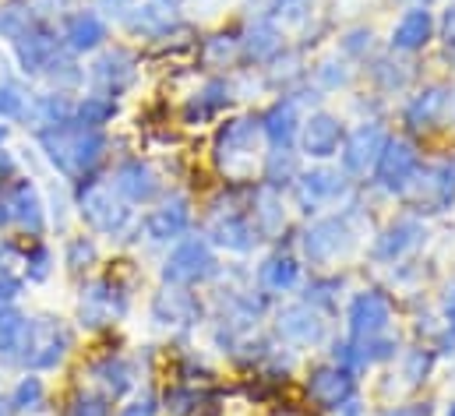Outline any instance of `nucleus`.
<instances>
[{"label":"nucleus","mask_w":455,"mask_h":416,"mask_svg":"<svg viewBox=\"0 0 455 416\" xmlns=\"http://www.w3.org/2000/svg\"><path fill=\"white\" fill-rule=\"evenodd\" d=\"M7 198L11 208V226L32 233V236H43L46 229V205H43V195L32 180H14L7 191H0Z\"/></svg>","instance_id":"nucleus-19"},{"label":"nucleus","mask_w":455,"mask_h":416,"mask_svg":"<svg viewBox=\"0 0 455 416\" xmlns=\"http://www.w3.org/2000/svg\"><path fill=\"white\" fill-rule=\"evenodd\" d=\"M4 138H7V127H4V124H0V145H4Z\"/></svg>","instance_id":"nucleus-61"},{"label":"nucleus","mask_w":455,"mask_h":416,"mask_svg":"<svg viewBox=\"0 0 455 416\" xmlns=\"http://www.w3.org/2000/svg\"><path fill=\"white\" fill-rule=\"evenodd\" d=\"M342 141H346V127H342V120L336 116V113L318 109V113L304 116V124H300V138H297V145H300L304 156L325 163V159L339 156Z\"/></svg>","instance_id":"nucleus-14"},{"label":"nucleus","mask_w":455,"mask_h":416,"mask_svg":"<svg viewBox=\"0 0 455 416\" xmlns=\"http://www.w3.org/2000/svg\"><path fill=\"white\" fill-rule=\"evenodd\" d=\"M420 170V152H417V145L410 141V138H388L385 141V152H381V159H378V166H374V173H378V184L385 188V191H403L406 184H410V177Z\"/></svg>","instance_id":"nucleus-16"},{"label":"nucleus","mask_w":455,"mask_h":416,"mask_svg":"<svg viewBox=\"0 0 455 416\" xmlns=\"http://www.w3.org/2000/svg\"><path fill=\"white\" fill-rule=\"evenodd\" d=\"M25 324L28 317L14 308H0V356L18 360L21 353V339H25Z\"/></svg>","instance_id":"nucleus-36"},{"label":"nucleus","mask_w":455,"mask_h":416,"mask_svg":"<svg viewBox=\"0 0 455 416\" xmlns=\"http://www.w3.org/2000/svg\"><path fill=\"white\" fill-rule=\"evenodd\" d=\"M134 78H138V64H134V57L124 46L103 50L92 60V68H89V82L96 85L100 96H110V100H116L120 92H127L134 85Z\"/></svg>","instance_id":"nucleus-15"},{"label":"nucleus","mask_w":455,"mask_h":416,"mask_svg":"<svg viewBox=\"0 0 455 416\" xmlns=\"http://www.w3.org/2000/svg\"><path fill=\"white\" fill-rule=\"evenodd\" d=\"M14 50H18V64H21L25 75H43L46 64L60 53V39H57L53 28H46L43 21H36V25L14 43Z\"/></svg>","instance_id":"nucleus-23"},{"label":"nucleus","mask_w":455,"mask_h":416,"mask_svg":"<svg viewBox=\"0 0 455 416\" xmlns=\"http://www.w3.org/2000/svg\"><path fill=\"white\" fill-rule=\"evenodd\" d=\"M127 32L141 36V39H166L177 25H180V14L173 11V4H163V0H152V4H138L127 18H124Z\"/></svg>","instance_id":"nucleus-26"},{"label":"nucleus","mask_w":455,"mask_h":416,"mask_svg":"<svg viewBox=\"0 0 455 416\" xmlns=\"http://www.w3.org/2000/svg\"><path fill=\"white\" fill-rule=\"evenodd\" d=\"M32 25H36V11H32V7H25V4H7V7H0V39L18 43Z\"/></svg>","instance_id":"nucleus-40"},{"label":"nucleus","mask_w":455,"mask_h":416,"mask_svg":"<svg viewBox=\"0 0 455 416\" xmlns=\"http://www.w3.org/2000/svg\"><path fill=\"white\" fill-rule=\"evenodd\" d=\"M50 272H53V254H50V247L32 244V247L25 251V279H32V283H46Z\"/></svg>","instance_id":"nucleus-46"},{"label":"nucleus","mask_w":455,"mask_h":416,"mask_svg":"<svg viewBox=\"0 0 455 416\" xmlns=\"http://www.w3.org/2000/svg\"><path fill=\"white\" fill-rule=\"evenodd\" d=\"M251 222H254V229H258L261 236H275V233H283V226H286V208H283V195H279L275 188L261 184V188L254 191Z\"/></svg>","instance_id":"nucleus-31"},{"label":"nucleus","mask_w":455,"mask_h":416,"mask_svg":"<svg viewBox=\"0 0 455 416\" xmlns=\"http://www.w3.org/2000/svg\"><path fill=\"white\" fill-rule=\"evenodd\" d=\"M385 141H388V131L378 124V120H363L346 141H342V166L349 177H367L374 173L381 152H385Z\"/></svg>","instance_id":"nucleus-9"},{"label":"nucleus","mask_w":455,"mask_h":416,"mask_svg":"<svg viewBox=\"0 0 455 416\" xmlns=\"http://www.w3.org/2000/svg\"><path fill=\"white\" fill-rule=\"evenodd\" d=\"M188 229H191V205H188V198H170V202H163V205L152 208L145 215V233L156 244L180 240Z\"/></svg>","instance_id":"nucleus-24"},{"label":"nucleus","mask_w":455,"mask_h":416,"mask_svg":"<svg viewBox=\"0 0 455 416\" xmlns=\"http://www.w3.org/2000/svg\"><path fill=\"white\" fill-rule=\"evenodd\" d=\"M293 191H297V202L304 212H318L322 205L342 202L346 191H349V180H346V173L332 170V166H315V170L297 173Z\"/></svg>","instance_id":"nucleus-11"},{"label":"nucleus","mask_w":455,"mask_h":416,"mask_svg":"<svg viewBox=\"0 0 455 416\" xmlns=\"http://www.w3.org/2000/svg\"><path fill=\"white\" fill-rule=\"evenodd\" d=\"M399 195L420 212H449L455 205V163L442 159L420 166Z\"/></svg>","instance_id":"nucleus-7"},{"label":"nucleus","mask_w":455,"mask_h":416,"mask_svg":"<svg viewBox=\"0 0 455 416\" xmlns=\"http://www.w3.org/2000/svg\"><path fill=\"white\" fill-rule=\"evenodd\" d=\"M96 261H100V247H96L92 236H71V240H68V247H64V265H68L75 276L89 272Z\"/></svg>","instance_id":"nucleus-41"},{"label":"nucleus","mask_w":455,"mask_h":416,"mask_svg":"<svg viewBox=\"0 0 455 416\" xmlns=\"http://www.w3.org/2000/svg\"><path fill=\"white\" fill-rule=\"evenodd\" d=\"M307 399L318 410H342L353 396H356V381L349 371H342L339 364H322L307 374Z\"/></svg>","instance_id":"nucleus-17"},{"label":"nucleus","mask_w":455,"mask_h":416,"mask_svg":"<svg viewBox=\"0 0 455 416\" xmlns=\"http://www.w3.org/2000/svg\"><path fill=\"white\" fill-rule=\"evenodd\" d=\"M21 120L28 127H36V131H46V127L75 120V103L64 92H39V96H28Z\"/></svg>","instance_id":"nucleus-30"},{"label":"nucleus","mask_w":455,"mask_h":416,"mask_svg":"<svg viewBox=\"0 0 455 416\" xmlns=\"http://www.w3.org/2000/svg\"><path fill=\"white\" fill-rule=\"evenodd\" d=\"M78 215L85 219V226L92 233H103V236H120L127 226H131V208L127 202L116 195V188L110 180H85L82 195H78Z\"/></svg>","instance_id":"nucleus-4"},{"label":"nucleus","mask_w":455,"mask_h":416,"mask_svg":"<svg viewBox=\"0 0 455 416\" xmlns=\"http://www.w3.org/2000/svg\"><path fill=\"white\" fill-rule=\"evenodd\" d=\"M424 240H427V226H424L417 215H399V219H392V222L374 236L371 254H374V261H388V265H392V261L413 254Z\"/></svg>","instance_id":"nucleus-13"},{"label":"nucleus","mask_w":455,"mask_h":416,"mask_svg":"<svg viewBox=\"0 0 455 416\" xmlns=\"http://www.w3.org/2000/svg\"><path fill=\"white\" fill-rule=\"evenodd\" d=\"M360 236H363V229L353 226V212L325 215L315 226H307V233H304V254L315 265H339V261H346L360 247Z\"/></svg>","instance_id":"nucleus-3"},{"label":"nucleus","mask_w":455,"mask_h":416,"mask_svg":"<svg viewBox=\"0 0 455 416\" xmlns=\"http://www.w3.org/2000/svg\"><path fill=\"white\" fill-rule=\"evenodd\" d=\"M240 53L247 57V60H254V64H268V60H275L279 53H283V32H279V25L265 14V18H254L247 28H243V36H240Z\"/></svg>","instance_id":"nucleus-27"},{"label":"nucleus","mask_w":455,"mask_h":416,"mask_svg":"<svg viewBox=\"0 0 455 416\" xmlns=\"http://www.w3.org/2000/svg\"><path fill=\"white\" fill-rule=\"evenodd\" d=\"M240 57V39H233V36H212V39H205V50H202V60L209 64V68H229L233 60Z\"/></svg>","instance_id":"nucleus-45"},{"label":"nucleus","mask_w":455,"mask_h":416,"mask_svg":"<svg viewBox=\"0 0 455 416\" xmlns=\"http://www.w3.org/2000/svg\"><path fill=\"white\" fill-rule=\"evenodd\" d=\"M442 314H445V328L455 335V283L445 286V297H442Z\"/></svg>","instance_id":"nucleus-55"},{"label":"nucleus","mask_w":455,"mask_h":416,"mask_svg":"<svg viewBox=\"0 0 455 416\" xmlns=\"http://www.w3.org/2000/svg\"><path fill=\"white\" fill-rule=\"evenodd\" d=\"M385 416H431V410L427 406H399V410H392V413H385Z\"/></svg>","instance_id":"nucleus-57"},{"label":"nucleus","mask_w":455,"mask_h":416,"mask_svg":"<svg viewBox=\"0 0 455 416\" xmlns=\"http://www.w3.org/2000/svg\"><path fill=\"white\" fill-rule=\"evenodd\" d=\"M431 39H435V14L427 7H410L392 28V50L399 53H417Z\"/></svg>","instance_id":"nucleus-28"},{"label":"nucleus","mask_w":455,"mask_h":416,"mask_svg":"<svg viewBox=\"0 0 455 416\" xmlns=\"http://www.w3.org/2000/svg\"><path fill=\"white\" fill-rule=\"evenodd\" d=\"M449 416H455V406H452V410H449Z\"/></svg>","instance_id":"nucleus-63"},{"label":"nucleus","mask_w":455,"mask_h":416,"mask_svg":"<svg viewBox=\"0 0 455 416\" xmlns=\"http://www.w3.org/2000/svg\"><path fill=\"white\" fill-rule=\"evenodd\" d=\"M71 416H110L107 403L96 399V396H78L75 406H71Z\"/></svg>","instance_id":"nucleus-52"},{"label":"nucleus","mask_w":455,"mask_h":416,"mask_svg":"<svg viewBox=\"0 0 455 416\" xmlns=\"http://www.w3.org/2000/svg\"><path fill=\"white\" fill-rule=\"evenodd\" d=\"M258 283L265 293H286L300 283V261L293 254H272L258 268Z\"/></svg>","instance_id":"nucleus-32"},{"label":"nucleus","mask_w":455,"mask_h":416,"mask_svg":"<svg viewBox=\"0 0 455 416\" xmlns=\"http://www.w3.org/2000/svg\"><path fill=\"white\" fill-rule=\"evenodd\" d=\"M455 92L449 85H427V89H420L410 103H406V124L413 127V131H431V127H438L442 124V116L449 113V106H452Z\"/></svg>","instance_id":"nucleus-25"},{"label":"nucleus","mask_w":455,"mask_h":416,"mask_svg":"<svg viewBox=\"0 0 455 416\" xmlns=\"http://www.w3.org/2000/svg\"><path fill=\"white\" fill-rule=\"evenodd\" d=\"M202 317V304L188 286H163L152 300V321L166 324V328H188L198 324Z\"/></svg>","instance_id":"nucleus-20"},{"label":"nucleus","mask_w":455,"mask_h":416,"mask_svg":"<svg viewBox=\"0 0 455 416\" xmlns=\"http://www.w3.org/2000/svg\"><path fill=\"white\" fill-rule=\"evenodd\" d=\"M156 413H159V406H156V396H152V392L134 396V399L120 410V416H156Z\"/></svg>","instance_id":"nucleus-51"},{"label":"nucleus","mask_w":455,"mask_h":416,"mask_svg":"<svg viewBox=\"0 0 455 416\" xmlns=\"http://www.w3.org/2000/svg\"><path fill=\"white\" fill-rule=\"evenodd\" d=\"M229 100H233V89H229V82H223V78H212L202 92H195V100L188 103V109H184V116L195 124H202V120H209V116H216L223 106H229Z\"/></svg>","instance_id":"nucleus-34"},{"label":"nucleus","mask_w":455,"mask_h":416,"mask_svg":"<svg viewBox=\"0 0 455 416\" xmlns=\"http://www.w3.org/2000/svg\"><path fill=\"white\" fill-rule=\"evenodd\" d=\"M14 166H18L14 156L11 152H0V191H4L7 180H14Z\"/></svg>","instance_id":"nucleus-56"},{"label":"nucleus","mask_w":455,"mask_h":416,"mask_svg":"<svg viewBox=\"0 0 455 416\" xmlns=\"http://www.w3.org/2000/svg\"><path fill=\"white\" fill-rule=\"evenodd\" d=\"M315 0H272V21H286V25H300L311 18Z\"/></svg>","instance_id":"nucleus-47"},{"label":"nucleus","mask_w":455,"mask_h":416,"mask_svg":"<svg viewBox=\"0 0 455 416\" xmlns=\"http://www.w3.org/2000/svg\"><path fill=\"white\" fill-rule=\"evenodd\" d=\"M275 332H279L283 342H290L297 349H315V346L325 342L329 324H325V317H322L318 308L290 304V308H283V311L275 314Z\"/></svg>","instance_id":"nucleus-10"},{"label":"nucleus","mask_w":455,"mask_h":416,"mask_svg":"<svg viewBox=\"0 0 455 416\" xmlns=\"http://www.w3.org/2000/svg\"><path fill=\"white\" fill-rule=\"evenodd\" d=\"M134 7H138V0H100V11H103L107 18H120V21H124Z\"/></svg>","instance_id":"nucleus-53"},{"label":"nucleus","mask_w":455,"mask_h":416,"mask_svg":"<svg viewBox=\"0 0 455 416\" xmlns=\"http://www.w3.org/2000/svg\"><path fill=\"white\" fill-rule=\"evenodd\" d=\"M114 116H116V103L110 96L92 92V96H85L82 103H75V124H85V127L103 131V124H110Z\"/></svg>","instance_id":"nucleus-37"},{"label":"nucleus","mask_w":455,"mask_h":416,"mask_svg":"<svg viewBox=\"0 0 455 416\" xmlns=\"http://www.w3.org/2000/svg\"><path fill=\"white\" fill-rule=\"evenodd\" d=\"M258 145H261V124L251 116H236L227 120L216 134V159L227 173L243 180L258 159Z\"/></svg>","instance_id":"nucleus-6"},{"label":"nucleus","mask_w":455,"mask_h":416,"mask_svg":"<svg viewBox=\"0 0 455 416\" xmlns=\"http://www.w3.org/2000/svg\"><path fill=\"white\" fill-rule=\"evenodd\" d=\"M25 286V254L14 244H0V308H14Z\"/></svg>","instance_id":"nucleus-33"},{"label":"nucleus","mask_w":455,"mask_h":416,"mask_svg":"<svg viewBox=\"0 0 455 416\" xmlns=\"http://www.w3.org/2000/svg\"><path fill=\"white\" fill-rule=\"evenodd\" d=\"M339 413H342V416H363V406H360V403H356V399H349V403H346V406H342Z\"/></svg>","instance_id":"nucleus-58"},{"label":"nucleus","mask_w":455,"mask_h":416,"mask_svg":"<svg viewBox=\"0 0 455 416\" xmlns=\"http://www.w3.org/2000/svg\"><path fill=\"white\" fill-rule=\"evenodd\" d=\"M46 406V385L36 374H25L11 392V410L18 413H39Z\"/></svg>","instance_id":"nucleus-39"},{"label":"nucleus","mask_w":455,"mask_h":416,"mask_svg":"<svg viewBox=\"0 0 455 416\" xmlns=\"http://www.w3.org/2000/svg\"><path fill=\"white\" fill-rule=\"evenodd\" d=\"M431 371H435V349L413 346V349L403 353V378H406V385H424L431 378Z\"/></svg>","instance_id":"nucleus-42"},{"label":"nucleus","mask_w":455,"mask_h":416,"mask_svg":"<svg viewBox=\"0 0 455 416\" xmlns=\"http://www.w3.org/2000/svg\"><path fill=\"white\" fill-rule=\"evenodd\" d=\"M71 349V332L60 317L53 314H36L25 324V339H21V353L18 364L32 367V371H53Z\"/></svg>","instance_id":"nucleus-2"},{"label":"nucleus","mask_w":455,"mask_h":416,"mask_svg":"<svg viewBox=\"0 0 455 416\" xmlns=\"http://www.w3.org/2000/svg\"><path fill=\"white\" fill-rule=\"evenodd\" d=\"M438 36H442L445 46H452L455 50V4L442 14V21H438Z\"/></svg>","instance_id":"nucleus-54"},{"label":"nucleus","mask_w":455,"mask_h":416,"mask_svg":"<svg viewBox=\"0 0 455 416\" xmlns=\"http://www.w3.org/2000/svg\"><path fill=\"white\" fill-rule=\"evenodd\" d=\"M43 75L57 85V92L75 89V85H82V78H85V71L75 64V57H71V53H57V57L46 64V71H43Z\"/></svg>","instance_id":"nucleus-43"},{"label":"nucleus","mask_w":455,"mask_h":416,"mask_svg":"<svg viewBox=\"0 0 455 416\" xmlns=\"http://www.w3.org/2000/svg\"><path fill=\"white\" fill-rule=\"evenodd\" d=\"M297 180V159H293V152L290 148H272L268 156H265V184L268 188H290Z\"/></svg>","instance_id":"nucleus-38"},{"label":"nucleus","mask_w":455,"mask_h":416,"mask_svg":"<svg viewBox=\"0 0 455 416\" xmlns=\"http://www.w3.org/2000/svg\"><path fill=\"white\" fill-rule=\"evenodd\" d=\"M205 233H209V244L227 247L233 254H247V251H254L258 240H261V233L254 229L251 215H243V212H236V208H220V212H212Z\"/></svg>","instance_id":"nucleus-18"},{"label":"nucleus","mask_w":455,"mask_h":416,"mask_svg":"<svg viewBox=\"0 0 455 416\" xmlns=\"http://www.w3.org/2000/svg\"><path fill=\"white\" fill-rule=\"evenodd\" d=\"M339 46L346 57H367L374 50V32L371 28H349L339 39Z\"/></svg>","instance_id":"nucleus-50"},{"label":"nucleus","mask_w":455,"mask_h":416,"mask_svg":"<svg viewBox=\"0 0 455 416\" xmlns=\"http://www.w3.org/2000/svg\"><path fill=\"white\" fill-rule=\"evenodd\" d=\"M0 416H11V399L0 396Z\"/></svg>","instance_id":"nucleus-59"},{"label":"nucleus","mask_w":455,"mask_h":416,"mask_svg":"<svg viewBox=\"0 0 455 416\" xmlns=\"http://www.w3.org/2000/svg\"><path fill=\"white\" fill-rule=\"evenodd\" d=\"M25 103H28V96L21 92V85L4 82V85H0V124H4V120H21Z\"/></svg>","instance_id":"nucleus-49"},{"label":"nucleus","mask_w":455,"mask_h":416,"mask_svg":"<svg viewBox=\"0 0 455 416\" xmlns=\"http://www.w3.org/2000/svg\"><path fill=\"white\" fill-rule=\"evenodd\" d=\"M220 272L216 251L205 236H188L177 240V247L163 261V283L166 286H198Z\"/></svg>","instance_id":"nucleus-5"},{"label":"nucleus","mask_w":455,"mask_h":416,"mask_svg":"<svg viewBox=\"0 0 455 416\" xmlns=\"http://www.w3.org/2000/svg\"><path fill=\"white\" fill-rule=\"evenodd\" d=\"M371 75L381 82V89H403L406 82H410V64H399V60H378L374 68H371Z\"/></svg>","instance_id":"nucleus-48"},{"label":"nucleus","mask_w":455,"mask_h":416,"mask_svg":"<svg viewBox=\"0 0 455 416\" xmlns=\"http://www.w3.org/2000/svg\"><path fill=\"white\" fill-rule=\"evenodd\" d=\"M124 311H127V293L116 283H110V279H92L89 286H82L78 321L85 328H103V324L116 321Z\"/></svg>","instance_id":"nucleus-12"},{"label":"nucleus","mask_w":455,"mask_h":416,"mask_svg":"<svg viewBox=\"0 0 455 416\" xmlns=\"http://www.w3.org/2000/svg\"><path fill=\"white\" fill-rule=\"evenodd\" d=\"M258 124H261V134L268 138L272 148H293L297 138H300L304 116H300V106H297L293 96H283V100H275L265 109V116Z\"/></svg>","instance_id":"nucleus-22"},{"label":"nucleus","mask_w":455,"mask_h":416,"mask_svg":"<svg viewBox=\"0 0 455 416\" xmlns=\"http://www.w3.org/2000/svg\"><path fill=\"white\" fill-rule=\"evenodd\" d=\"M64 43L71 53H92L107 43V21L96 11H75L64 21Z\"/></svg>","instance_id":"nucleus-29"},{"label":"nucleus","mask_w":455,"mask_h":416,"mask_svg":"<svg viewBox=\"0 0 455 416\" xmlns=\"http://www.w3.org/2000/svg\"><path fill=\"white\" fill-rule=\"evenodd\" d=\"M114 188H116V195H120L124 202L148 205V202H156V198H159L163 180H159V173H156L148 163L131 159V163H120V166H116Z\"/></svg>","instance_id":"nucleus-21"},{"label":"nucleus","mask_w":455,"mask_h":416,"mask_svg":"<svg viewBox=\"0 0 455 416\" xmlns=\"http://www.w3.org/2000/svg\"><path fill=\"white\" fill-rule=\"evenodd\" d=\"M315 82L325 89V92H339L346 89L349 82H353V68L339 60V57H325V60H318V68H315Z\"/></svg>","instance_id":"nucleus-44"},{"label":"nucleus","mask_w":455,"mask_h":416,"mask_svg":"<svg viewBox=\"0 0 455 416\" xmlns=\"http://www.w3.org/2000/svg\"><path fill=\"white\" fill-rule=\"evenodd\" d=\"M92 378L110 392V396H124L134 385V367L124 356H103L100 364H92Z\"/></svg>","instance_id":"nucleus-35"},{"label":"nucleus","mask_w":455,"mask_h":416,"mask_svg":"<svg viewBox=\"0 0 455 416\" xmlns=\"http://www.w3.org/2000/svg\"><path fill=\"white\" fill-rule=\"evenodd\" d=\"M36 138H39V148L50 159V166L57 173H64L68 180H85V173H92L107 152V134L96 127L75 124V120L36 131Z\"/></svg>","instance_id":"nucleus-1"},{"label":"nucleus","mask_w":455,"mask_h":416,"mask_svg":"<svg viewBox=\"0 0 455 416\" xmlns=\"http://www.w3.org/2000/svg\"><path fill=\"white\" fill-rule=\"evenodd\" d=\"M346 324H349V342H367L374 335H385L392 324V300L381 290H363L349 300L346 311Z\"/></svg>","instance_id":"nucleus-8"},{"label":"nucleus","mask_w":455,"mask_h":416,"mask_svg":"<svg viewBox=\"0 0 455 416\" xmlns=\"http://www.w3.org/2000/svg\"><path fill=\"white\" fill-rule=\"evenodd\" d=\"M410 4H413V7H427L431 0H410Z\"/></svg>","instance_id":"nucleus-60"},{"label":"nucleus","mask_w":455,"mask_h":416,"mask_svg":"<svg viewBox=\"0 0 455 416\" xmlns=\"http://www.w3.org/2000/svg\"><path fill=\"white\" fill-rule=\"evenodd\" d=\"M163 4H180V0H163Z\"/></svg>","instance_id":"nucleus-62"}]
</instances>
